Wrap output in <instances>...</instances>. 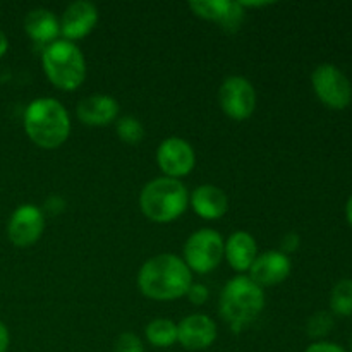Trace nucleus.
<instances>
[{"instance_id":"obj_1","label":"nucleus","mask_w":352,"mask_h":352,"mask_svg":"<svg viewBox=\"0 0 352 352\" xmlns=\"http://www.w3.org/2000/svg\"><path fill=\"white\" fill-rule=\"evenodd\" d=\"M191 284L192 272L177 254L164 253L151 256L138 272V287L141 294L153 301L184 298Z\"/></svg>"},{"instance_id":"obj_2","label":"nucleus","mask_w":352,"mask_h":352,"mask_svg":"<svg viewBox=\"0 0 352 352\" xmlns=\"http://www.w3.org/2000/svg\"><path fill=\"white\" fill-rule=\"evenodd\" d=\"M24 131L36 146L55 150L71 134V117L55 98H36L24 110Z\"/></svg>"},{"instance_id":"obj_3","label":"nucleus","mask_w":352,"mask_h":352,"mask_svg":"<svg viewBox=\"0 0 352 352\" xmlns=\"http://www.w3.org/2000/svg\"><path fill=\"white\" fill-rule=\"evenodd\" d=\"M265 301L267 298L263 287L251 280L248 275H237L223 285L219 305L220 316L236 332H239L260 316Z\"/></svg>"},{"instance_id":"obj_4","label":"nucleus","mask_w":352,"mask_h":352,"mask_svg":"<svg viewBox=\"0 0 352 352\" xmlns=\"http://www.w3.org/2000/svg\"><path fill=\"white\" fill-rule=\"evenodd\" d=\"M189 206V191L179 179H151L140 195V208L148 220L155 223L175 222Z\"/></svg>"},{"instance_id":"obj_5","label":"nucleus","mask_w":352,"mask_h":352,"mask_svg":"<svg viewBox=\"0 0 352 352\" xmlns=\"http://www.w3.org/2000/svg\"><path fill=\"white\" fill-rule=\"evenodd\" d=\"M45 76L60 91H76L86 79V60L74 41L58 38L41 55Z\"/></svg>"},{"instance_id":"obj_6","label":"nucleus","mask_w":352,"mask_h":352,"mask_svg":"<svg viewBox=\"0 0 352 352\" xmlns=\"http://www.w3.org/2000/svg\"><path fill=\"white\" fill-rule=\"evenodd\" d=\"M223 241L222 234L210 227L195 230L186 239L182 248V260L189 270L196 274H210L215 270L223 260Z\"/></svg>"},{"instance_id":"obj_7","label":"nucleus","mask_w":352,"mask_h":352,"mask_svg":"<svg viewBox=\"0 0 352 352\" xmlns=\"http://www.w3.org/2000/svg\"><path fill=\"white\" fill-rule=\"evenodd\" d=\"M313 91L320 102L332 110H344L352 102V85L333 64H320L311 74Z\"/></svg>"},{"instance_id":"obj_8","label":"nucleus","mask_w":352,"mask_h":352,"mask_svg":"<svg viewBox=\"0 0 352 352\" xmlns=\"http://www.w3.org/2000/svg\"><path fill=\"white\" fill-rule=\"evenodd\" d=\"M256 89L243 76H229L219 89V103L223 113L234 120H246L256 110Z\"/></svg>"},{"instance_id":"obj_9","label":"nucleus","mask_w":352,"mask_h":352,"mask_svg":"<svg viewBox=\"0 0 352 352\" xmlns=\"http://www.w3.org/2000/svg\"><path fill=\"white\" fill-rule=\"evenodd\" d=\"M157 165L165 177H186L196 165L195 148L179 136L165 138L157 148Z\"/></svg>"},{"instance_id":"obj_10","label":"nucleus","mask_w":352,"mask_h":352,"mask_svg":"<svg viewBox=\"0 0 352 352\" xmlns=\"http://www.w3.org/2000/svg\"><path fill=\"white\" fill-rule=\"evenodd\" d=\"M45 229L43 210L24 203L17 206L7 222V237L17 248H30L40 241Z\"/></svg>"},{"instance_id":"obj_11","label":"nucleus","mask_w":352,"mask_h":352,"mask_svg":"<svg viewBox=\"0 0 352 352\" xmlns=\"http://www.w3.org/2000/svg\"><path fill=\"white\" fill-rule=\"evenodd\" d=\"M189 9L199 19L217 23L227 33H236L246 17V10L241 2L232 0H195L189 2Z\"/></svg>"},{"instance_id":"obj_12","label":"nucleus","mask_w":352,"mask_h":352,"mask_svg":"<svg viewBox=\"0 0 352 352\" xmlns=\"http://www.w3.org/2000/svg\"><path fill=\"white\" fill-rule=\"evenodd\" d=\"M217 323L203 313H195L177 323V342L188 351H205L217 340Z\"/></svg>"},{"instance_id":"obj_13","label":"nucleus","mask_w":352,"mask_h":352,"mask_svg":"<svg viewBox=\"0 0 352 352\" xmlns=\"http://www.w3.org/2000/svg\"><path fill=\"white\" fill-rule=\"evenodd\" d=\"M58 23H60V34L64 40H81L95 30L98 23V9L95 3L88 0H78L65 7Z\"/></svg>"},{"instance_id":"obj_14","label":"nucleus","mask_w":352,"mask_h":352,"mask_svg":"<svg viewBox=\"0 0 352 352\" xmlns=\"http://www.w3.org/2000/svg\"><path fill=\"white\" fill-rule=\"evenodd\" d=\"M119 102L107 93H93L79 100L76 116L88 127H105L119 119Z\"/></svg>"},{"instance_id":"obj_15","label":"nucleus","mask_w":352,"mask_h":352,"mask_svg":"<svg viewBox=\"0 0 352 352\" xmlns=\"http://www.w3.org/2000/svg\"><path fill=\"white\" fill-rule=\"evenodd\" d=\"M291 270L292 263L287 254L282 251H265L253 261L248 277L260 287H268L284 282L291 275Z\"/></svg>"},{"instance_id":"obj_16","label":"nucleus","mask_w":352,"mask_h":352,"mask_svg":"<svg viewBox=\"0 0 352 352\" xmlns=\"http://www.w3.org/2000/svg\"><path fill=\"white\" fill-rule=\"evenodd\" d=\"M192 212L203 220H219L229 210V198L226 191L213 184H203L192 189L189 195Z\"/></svg>"},{"instance_id":"obj_17","label":"nucleus","mask_w":352,"mask_h":352,"mask_svg":"<svg viewBox=\"0 0 352 352\" xmlns=\"http://www.w3.org/2000/svg\"><path fill=\"white\" fill-rule=\"evenodd\" d=\"M258 256L256 239L246 230H236L223 244V258L232 270L244 274L250 272L251 265Z\"/></svg>"},{"instance_id":"obj_18","label":"nucleus","mask_w":352,"mask_h":352,"mask_svg":"<svg viewBox=\"0 0 352 352\" xmlns=\"http://www.w3.org/2000/svg\"><path fill=\"white\" fill-rule=\"evenodd\" d=\"M24 31L34 43L47 47L60 36V23L52 10L36 7L24 17Z\"/></svg>"},{"instance_id":"obj_19","label":"nucleus","mask_w":352,"mask_h":352,"mask_svg":"<svg viewBox=\"0 0 352 352\" xmlns=\"http://www.w3.org/2000/svg\"><path fill=\"white\" fill-rule=\"evenodd\" d=\"M144 337L155 347H172L177 342V323L168 318H155L144 329Z\"/></svg>"},{"instance_id":"obj_20","label":"nucleus","mask_w":352,"mask_h":352,"mask_svg":"<svg viewBox=\"0 0 352 352\" xmlns=\"http://www.w3.org/2000/svg\"><path fill=\"white\" fill-rule=\"evenodd\" d=\"M330 313L340 318L352 315V280L344 278L330 292Z\"/></svg>"},{"instance_id":"obj_21","label":"nucleus","mask_w":352,"mask_h":352,"mask_svg":"<svg viewBox=\"0 0 352 352\" xmlns=\"http://www.w3.org/2000/svg\"><path fill=\"white\" fill-rule=\"evenodd\" d=\"M116 133L120 141L127 144H138L144 138V126L133 116H124L116 120Z\"/></svg>"},{"instance_id":"obj_22","label":"nucleus","mask_w":352,"mask_h":352,"mask_svg":"<svg viewBox=\"0 0 352 352\" xmlns=\"http://www.w3.org/2000/svg\"><path fill=\"white\" fill-rule=\"evenodd\" d=\"M333 325V315L329 311H318L315 315L309 316L308 323H306V332L311 339H323L332 332Z\"/></svg>"},{"instance_id":"obj_23","label":"nucleus","mask_w":352,"mask_h":352,"mask_svg":"<svg viewBox=\"0 0 352 352\" xmlns=\"http://www.w3.org/2000/svg\"><path fill=\"white\" fill-rule=\"evenodd\" d=\"M113 352H144V344L136 333L124 332L116 339Z\"/></svg>"},{"instance_id":"obj_24","label":"nucleus","mask_w":352,"mask_h":352,"mask_svg":"<svg viewBox=\"0 0 352 352\" xmlns=\"http://www.w3.org/2000/svg\"><path fill=\"white\" fill-rule=\"evenodd\" d=\"M186 298H188L189 301L192 302V305L201 306V305H205V302L210 299V291H208V287H206V285L196 284V282H192L191 287H189V291H188V294H186Z\"/></svg>"},{"instance_id":"obj_25","label":"nucleus","mask_w":352,"mask_h":352,"mask_svg":"<svg viewBox=\"0 0 352 352\" xmlns=\"http://www.w3.org/2000/svg\"><path fill=\"white\" fill-rule=\"evenodd\" d=\"M299 244H301V239H299L298 234H296V232L285 234L284 239L280 241L282 253H285V254H287V256H289V253H294V251L298 250Z\"/></svg>"},{"instance_id":"obj_26","label":"nucleus","mask_w":352,"mask_h":352,"mask_svg":"<svg viewBox=\"0 0 352 352\" xmlns=\"http://www.w3.org/2000/svg\"><path fill=\"white\" fill-rule=\"evenodd\" d=\"M305 352H347L344 347L337 346L333 342H325V340H318V342L311 344L306 347Z\"/></svg>"},{"instance_id":"obj_27","label":"nucleus","mask_w":352,"mask_h":352,"mask_svg":"<svg viewBox=\"0 0 352 352\" xmlns=\"http://www.w3.org/2000/svg\"><path fill=\"white\" fill-rule=\"evenodd\" d=\"M64 208H65V203L62 201L60 198H57V196H54V198H50L47 203H45V210H47L48 213H52V215H57V213L64 212Z\"/></svg>"},{"instance_id":"obj_28","label":"nucleus","mask_w":352,"mask_h":352,"mask_svg":"<svg viewBox=\"0 0 352 352\" xmlns=\"http://www.w3.org/2000/svg\"><path fill=\"white\" fill-rule=\"evenodd\" d=\"M10 344V336H9V329L0 322V352H7Z\"/></svg>"},{"instance_id":"obj_29","label":"nucleus","mask_w":352,"mask_h":352,"mask_svg":"<svg viewBox=\"0 0 352 352\" xmlns=\"http://www.w3.org/2000/svg\"><path fill=\"white\" fill-rule=\"evenodd\" d=\"M7 50H9V40H7L3 31H0V57H3Z\"/></svg>"},{"instance_id":"obj_30","label":"nucleus","mask_w":352,"mask_h":352,"mask_svg":"<svg viewBox=\"0 0 352 352\" xmlns=\"http://www.w3.org/2000/svg\"><path fill=\"white\" fill-rule=\"evenodd\" d=\"M346 217H347V222L352 227V195L347 199V205H346Z\"/></svg>"},{"instance_id":"obj_31","label":"nucleus","mask_w":352,"mask_h":352,"mask_svg":"<svg viewBox=\"0 0 352 352\" xmlns=\"http://www.w3.org/2000/svg\"><path fill=\"white\" fill-rule=\"evenodd\" d=\"M351 351H352V336H351Z\"/></svg>"}]
</instances>
